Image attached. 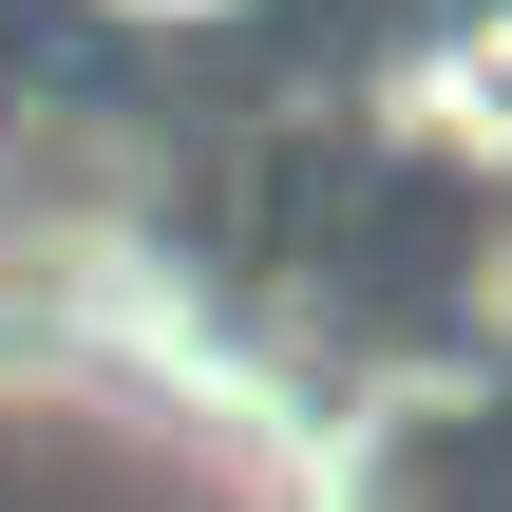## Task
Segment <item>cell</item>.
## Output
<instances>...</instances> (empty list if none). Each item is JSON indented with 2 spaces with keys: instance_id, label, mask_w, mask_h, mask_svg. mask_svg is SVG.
<instances>
[{
  "instance_id": "6da1fadb",
  "label": "cell",
  "mask_w": 512,
  "mask_h": 512,
  "mask_svg": "<svg viewBox=\"0 0 512 512\" xmlns=\"http://www.w3.org/2000/svg\"><path fill=\"white\" fill-rule=\"evenodd\" d=\"M361 133L437 190H512V0H437L418 38H380Z\"/></svg>"
},
{
  "instance_id": "7a4b0ae2",
  "label": "cell",
  "mask_w": 512,
  "mask_h": 512,
  "mask_svg": "<svg viewBox=\"0 0 512 512\" xmlns=\"http://www.w3.org/2000/svg\"><path fill=\"white\" fill-rule=\"evenodd\" d=\"M76 19H133V38H209V19H247V0H76Z\"/></svg>"
},
{
  "instance_id": "3957f363",
  "label": "cell",
  "mask_w": 512,
  "mask_h": 512,
  "mask_svg": "<svg viewBox=\"0 0 512 512\" xmlns=\"http://www.w3.org/2000/svg\"><path fill=\"white\" fill-rule=\"evenodd\" d=\"M475 323H494V342H512V228H494V247H475Z\"/></svg>"
}]
</instances>
